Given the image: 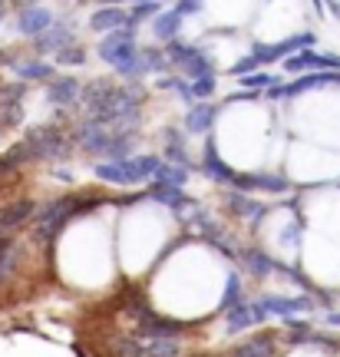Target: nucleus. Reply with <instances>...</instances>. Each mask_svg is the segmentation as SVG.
I'll return each instance as SVG.
<instances>
[{"label": "nucleus", "instance_id": "f257e3e1", "mask_svg": "<svg viewBox=\"0 0 340 357\" xmlns=\"http://www.w3.org/2000/svg\"><path fill=\"white\" fill-rule=\"evenodd\" d=\"M79 102L86 109L89 119H96L102 126H113L123 116L142 113L146 102V89L139 79H126V83H113V79H93L83 86Z\"/></svg>", "mask_w": 340, "mask_h": 357}, {"label": "nucleus", "instance_id": "f03ea898", "mask_svg": "<svg viewBox=\"0 0 340 357\" xmlns=\"http://www.w3.org/2000/svg\"><path fill=\"white\" fill-rule=\"evenodd\" d=\"M96 56L113 66L123 79H142V47H139V26H123L113 33H102L96 43Z\"/></svg>", "mask_w": 340, "mask_h": 357}, {"label": "nucleus", "instance_id": "7ed1b4c3", "mask_svg": "<svg viewBox=\"0 0 340 357\" xmlns=\"http://www.w3.org/2000/svg\"><path fill=\"white\" fill-rule=\"evenodd\" d=\"M159 166V155H146V153H132L126 159H100V166H93V176L106 182V185H142L155 176Z\"/></svg>", "mask_w": 340, "mask_h": 357}, {"label": "nucleus", "instance_id": "20e7f679", "mask_svg": "<svg viewBox=\"0 0 340 357\" xmlns=\"http://www.w3.org/2000/svg\"><path fill=\"white\" fill-rule=\"evenodd\" d=\"M162 50H165V56H169V63L176 66L185 79L205 77V73H218L212 53L205 50V47H199V43H189V40L176 37V40H169V43H162Z\"/></svg>", "mask_w": 340, "mask_h": 357}, {"label": "nucleus", "instance_id": "39448f33", "mask_svg": "<svg viewBox=\"0 0 340 357\" xmlns=\"http://www.w3.org/2000/svg\"><path fill=\"white\" fill-rule=\"evenodd\" d=\"M26 146L30 162H53V159H66L73 153V136L50 123V126H37L26 139H20Z\"/></svg>", "mask_w": 340, "mask_h": 357}, {"label": "nucleus", "instance_id": "423d86ee", "mask_svg": "<svg viewBox=\"0 0 340 357\" xmlns=\"http://www.w3.org/2000/svg\"><path fill=\"white\" fill-rule=\"evenodd\" d=\"M129 307H132V314H136V324H139V334H142V337H182V334L189 331V324L155 314L146 298H129Z\"/></svg>", "mask_w": 340, "mask_h": 357}, {"label": "nucleus", "instance_id": "0eeeda50", "mask_svg": "<svg viewBox=\"0 0 340 357\" xmlns=\"http://www.w3.org/2000/svg\"><path fill=\"white\" fill-rule=\"evenodd\" d=\"M70 136H73V146L79 149V153L102 159L106 149H109V139H113V129L102 126V123H96V119H89V116H83V119L73 126Z\"/></svg>", "mask_w": 340, "mask_h": 357}, {"label": "nucleus", "instance_id": "6e6552de", "mask_svg": "<svg viewBox=\"0 0 340 357\" xmlns=\"http://www.w3.org/2000/svg\"><path fill=\"white\" fill-rule=\"evenodd\" d=\"M288 77H301V73H320V70H340V56L334 53H317L314 47H304V50L291 53L281 60Z\"/></svg>", "mask_w": 340, "mask_h": 357}, {"label": "nucleus", "instance_id": "1a4fd4ad", "mask_svg": "<svg viewBox=\"0 0 340 357\" xmlns=\"http://www.w3.org/2000/svg\"><path fill=\"white\" fill-rule=\"evenodd\" d=\"M231 189L238 192H265V195H284L291 189V182L284 172H235Z\"/></svg>", "mask_w": 340, "mask_h": 357}, {"label": "nucleus", "instance_id": "9d476101", "mask_svg": "<svg viewBox=\"0 0 340 357\" xmlns=\"http://www.w3.org/2000/svg\"><path fill=\"white\" fill-rule=\"evenodd\" d=\"M222 202H225V208L231 212L235 218H245V222H252V229L258 231L261 225H265V215H268V205H261L254 195H248V192H238L228 185V192L222 195Z\"/></svg>", "mask_w": 340, "mask_h": 357}, {"label": "nucleus", "instance_id": "9b49d317", "mask_svg": "<svg viewBox=\"0 0 340 357\" xmlns=\"http://www.w3.org/2000/svg\"><path fill=\"white\" fill-rule=\"evenodd\" d=\"M73 33H76V30H73V24H70V20H53V24L47 26L40 37L30 40V43H33V53H37V56H56L66 43H73V40H76Z\"/></svg>", "mask_w": 340, "mask_h": 357}, {"label": "nucleus", "instance_id": "f8f14e48", "mask_svg": "<svg viewBox=\"0 0 340 357\" xmlns=\"http://www.w3.org/2000/svg\"><path fill=\"white\" fill-rule=\"evenodd\" d=\"M53 20H56V13L50 7H43V3H24V7H17V33L26 40L40 37Z\"/></svg>", "mask_w": 340, "mask_h": 357}, {"label": "nucleus", "instance_id": "ddd939ff", "mask_svg": "<svg viewBox=\"0 0 340 357\" xmlns=\"http://www.w3.org/2000/svg\"><path fill=\"white\" fill-rule=\"evenodd\" d=\"M258 305L268 318H294V314L314 311L311 298H281V294H265V298H258Z\"/></svg>", "mask_w": 340, "mask_h": 357}, {"label": "nucleus", "instance_id": "4468645a", "mask_svg": "<svg viewBox=\"0 0 340 357\" xmlns=\"http://www.w3.org/2000/svg\"><path fill=\"white\" fill-rule=\"evenodd\" d=\"M146 199L165 205V208H172V212H185V208L195 205V199H192L182 185H169V182H155V178H152L149 189H146Z\"/></svg>", "mask_w": 340, "mask_h": 357}, {"label": "nucleus", "instance_id": "2eb2a0df", "mask_svg": "<svg viewBox=\"0 0 340 357\" xmlns=\"http://www.w3.org/2000/svg\"><path fill=\"white\" fill-rule=\"evenodd\" d=\"M79 93H83V83L76 77H53L47 83V102L56 109H73L79 102Z\"/></svg>", "mask_w": 340, "mask_h": 357}, {"label": "nucleus", "instance_id": "dca6fc26", "mask_svg": "<svg viewBox=\"0 0 340 357\" xmlns=\"http://www.w3.org/2000/svg\"><path fill=\"white\" fill-rule=\"evenodd\" d=\"M215 119H218V106H215L212 100L189 102V109H185V132H192V136H208L215 126Z\"/></svg>", "mask_w": 340, "mask_h": 357}, {"label": "nucleus", "instance_id": "f3484780", "mask_svg": "<svg viewBox=\"0 0 340 357\" xmlns=\"http://www.w3.org/2000/svg\"><path fill=\"white\" fill-rule=\"evenodd\" d=\"M129 24V10L119 7V3H106V7H96L89 13V30L93 33H113V30H123Z\"/></svg>", "mask_w": 340, "mask_h": 357}, {"label": "nucleus", "instance_id": "a211bd4d", "mask_svg": "<svg viewBox=\"0 0 340 357\" xmlns=\"http://www.w3.org/2000/svg\"><path fill=\"white\" fill-rule=\"evenodd\" d=\"M33 212H37V202H33V199H17V202L3 205V208H0V235H13L17 229L30 225Z\"/></svg>", "mask_w": 340, "mask_h": 357}, {"label": "nucleus", "instance_id": "6ab92c4d", "mask_svg": "<svg viewBox=\"0 0 340 357\" xmlns=\"http://www.w3.org/2000/svg\"><path fill=\"white\" fill-rule=\"evenodd\" d=\"M13 66V73L24 83H50L56 77V66L47 63L43 56H20V60H7Z\"/></svg>", "mask_w": 340, "mask_h": 357}, {"label": "nucleus", "instance_id": "aec40b11", "mask_svg": "<svg viewBox=\"0 0 340 357\" xmlns=\"http://www.w3.org/2000/svg\"><path fill=\"white\" fill-rule=\"evenodd\" d=\"M235 172L238 169H231L218 155V149H215V142L212 139H205V149H202V176L205 178H212L215 185H231V178H235Z\"/></svg>", "mask_w": 340, "mask_h": 357}, {"label": "nucleus", "instance_id": "412c9836", "mask_svg": "<svg viewBox=\"0 0 340 357\" xmlns=\"http://www.w3.org/2000/svg\"><path fill=\"white\" fill-rule=\"evenodd\" d=\"M238 265H245V271H252L254 278L261 281L268 278L271 271H275V258L268 255L265 248H258V245H245V248H238Z\"/></svg>", "mask_w": 340, "mask_h": 357}, {"label": "nucleus", "instance_id": "4be33fe9", "mask_svg": "<svg viewBox=\"0 0 340 357\" xmlns=\"http://www.w3.org/2000/svg\"><path fill=\"white\" fill-rule=\"evenodd\" d=\"M277 354V334L275 331H258L248 337L245 344L231 347V357H275Z\"/></svg>", "mask_w": 340, "mask_h": 357}, {"label": "nucleus", "instance_id": "5701e85b", "mask_svg": "<svg viewBox=\"0 0 340 357\" xmlns=\"http://www.w3.org/2000/svg\"><path fill=\"white\" fill-rule=\"evenodd\" d=\"M182 17H178L172 7L169 10H159L155 17L149 20V26H152V37L159 40V43H169V40H176V37H182Z\"/></svg>", "mask_w": 340, "mask_h": 357}, {"label": "nucleus", "instance_id": "b1692460", "mask_svg": "<svg viewBox=\"0 0 340 357\" xmlns=\"http://www.w3.org/2000/svg\"><path fill=\"white\" fill-rule=\"evenodd\" d=\"M20 271V242L13 235H0V284H7Z\"/></svg>", "mask_w": 340, "mask_h": 357}, {"label": "nucleus", "instance_id": "393cba45", "mask_svg": "<svg viewBox=\"0 0 340 357\" xmlns=\"http://www.w3.org/2000/svg\"><path fill=\"white\" fill-rule=\"evenodd\" d=\"M254 324V314H252V305H235V307H228L225 311V331L228 334H241V331H248Z\"/></svg>", "mask_w": 340, "mask_h": 357}, {"label": "nucleus", "instance_id": "a878e982", "mask_svg": "<svg viewBox=\"0 0 340 357\" xmlns=\"http://www.w3.org/2000/svg\"><path fill=\"white\" fill-rule=\"evenodd\" d=\"M126 10H129V24L142 26V24H149L159 10H165V7H162V0H136V3H129Z\"/></svg>", "mask_w": 340, "mask_h": 357}, {"label": "nucleus", "instance_id": "bb28decb", "mask_svg": "<svg viewBox=\"0 0 340 357\" xmlns=\"http://www.w3.org/2000/svg\"><path fill=\"white\" fill-rule=\"evenodd\" d=\"M277 79H281V77H275L268 66H261V70H254V73H245V77H238V86L241 89H252V93H258V96H261L268 86H275Z\"/></svg>", "mask_w": 340, "mask_h": 357}, {"label": "nucleus", "instance_id": "cd10ccee", "mask_svg": "<svg viewBox=\"0 0 340 357\" xmlns=\"http://www.w3.org/2000/svg\"><path fill=\"white\" fill-rule=\"evenodd\" d=\"M139 357H178V341L176 337H146Z\"/></svg>", "mask_w": 340, "mask_h": 357}, {"label": "nucleus", "instance_id": "c85d7f7f", "mask_svg": "<svg viewBox=\"0 0 340 357\" xmlns=\"http://www.w3.org/2000/svg\"><path fill=\"white\" fill-rule=\"evenodd\" d=\"M245 301V284H241V275L238 271H231L225 278V291H222V311H228V307H235V305H241Z\"/></svg>", "mask_w": 340, "mask_h": 357}, {"label": "nucleus", "instance_id": "c756f323", "mask_svg": "<svg viewBox=\"0 0 340 357\" xmlns=\"http://www.w3.org/2000/svg\"><path fill=\"white\" fill-rule=\"evenodd\" d=\"M86 56H89L86 47H83L79 40H73V43H66L63 50L56 53V63L60 66H83V63H89Z\"/></svg>", "mask_w": 340, "mask_h": 357}, {"label": "nucleus", "instance_id": "7c9ffc66", "mask_svg": "<svg viewBox=\"0 0 340 357\" xmlns=\"http://www.w3.org/2000/svg\"><path fill=\"white\" fill-rule=\"evenodd\" d=\"M189 86H192V100H212L218 93V73H205V77L189 79Z\"/></svg>", "mask_w": 340, "mask_h": 357}, {"label": "nucleus", "instance_id": "2f4dec72", "mask_svg": "<svg viewBox=\"0 0 340 357\" xmlns=\"http://www.w3.org/2000/svg\"><path fill=\"white\" fill-rule=\"evenodd\" d=\"M106 354L109 357H139L142 354V341H136V337H113V341L106 344Z\"/></svg>", "mask_w": 340, "mask_h": 357}, {"label": "nucleus", "instance_id": "473e14b6", "mask_svg": "<svg viewBox=\"0 0 340 357\" xmlns=\"http://www.w3.org/2000/svg\"><path fill=\"white\" fill-rule=\"evenodd\" d=\"M254 70H261V60L254 56V53H248V56H241L238 63H231L228 66V73L238 79V77H245V73H254Z\"/></svg>", "mask_w": 340, "mask_h": 357}, {"label": "nucleus", "instance_id": "72a5a7b5", "mask_svg": "<svg viewBox=\"0 0 340 357\" xmlns=\"http://www.w3.org/2000/svg\"><path fill=\"white\" fill-rule=\"evenodd\" d=\"M202 3L205 0H176L172 10H176L182 20H189V17H199V13H202Z\"/></svg>", "mask_w": 340, "mask_h": 357}, {"label": "nucleus", "instance_id": "f704fd0d", "mask_svg": "<svg viewBox=\"0 0 340 357\" xmlns=\"http://www.w3.org/2000/svg\"><path fill=\"white\" fill-rule=\"evenodd\" d=\"M327 324H334V328H340V311H327Z\"/></svg>", "mask_w": 340, "mask_h": 357}, {"label": "nucleus", "instance_id": "c9c22d12", "mask_svg": "<svg viewBox=\"0 0 340 357\" xmlns=\"http://www.w3.org/2000/svg\"><path fill=\"white\" fill-rule=\"evenodd\" d=\"M3 13H7V0H0V20H3Z\"/></svg>", "mask_w": 340, "mask_h": 357}, {"label": "nucleus", "instance_id": "e433bc0d", "mask_svg": "<svg viewBox=\"0 0 340 357\" xmlns=\"http://www.w3.org/2000/svg\"><path fill=\"white\" fill-rule=\"evenodd\" d=\"M178 357H182V354H178ZM185 357H212V354H185Z\"/></svg>", "mask_w": 340, "mask_h": 357}]
</instances>
